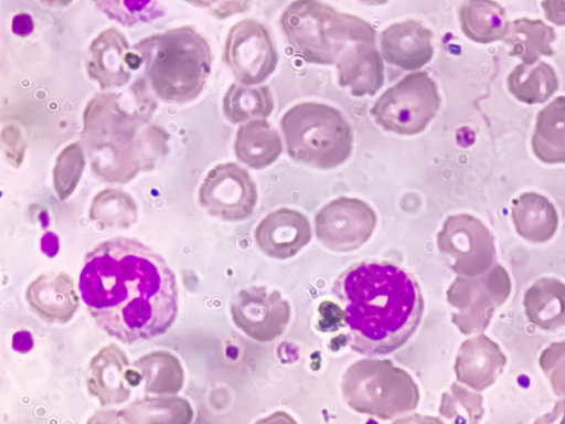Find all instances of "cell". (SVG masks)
Instances as JSON below:
<instances>
[{"label":"cell","instance_id":"35","mask_svg":"<svg viewBox=\"0 0 565 424\" xmlns=\"http://www.w3.org/2000/svg\"><path fill=\"white\" fill-rule=\"evenodd\" d=\"M86 166L85 153L78 144L66 147L58 156L53 172L55 191L62 201L76 190Z\"/></svg>","mask_w":565,"mask_h":424},{"label":"cell","instance_id":"29","mask_svg":"<svg viewBox=\"0 0 565 424\" xmlns=\"http://www.w3.org/2000/svg\"><path fill=\"white\" fill-rule=\"evenodd\" d=\"M127 424H192L195 413L182 398H146L120 411Z\"/></svg>","mask_w":565,"mask_h":424},{"label":"cell","instance_id":"9","mask_svg":"<svg viewBox=\"0 0 565 424\" xmlns=\"http://www.w3.org/2000/svg\"><path fill=\"white\" fill-rule=\"evenodd\" d=\"M511 292V277L500 264L478 277L457 276L447 292L448 304L457 309L452 324L467 337L483 333Z\"/></svg>","mask_w":565,"mask_h":424},{"label":"cell","instance_id":"12","mask_svg":"<svg viewBox=\"0 0 565 424\" xmlns=\"http://www.w3.org/2000/svg\"><path fill=\"white\" fill-rule=\"evenodd\" d=\"M199 201L211 216L230 222L245 221L256 209L257 184L239 165H218L204 179Z\"/></svg>","mask_w":565,"mask_h":424},{"label":"cell","instance_id":"7","mask_svg":"<svg viewBox=\"0 0 565 424\" xmlns=\"http://www.w3.org/2000/svg\"><path fill=\"white\" fill-rule=\"evenodd\" d=\"M342 392L355 412L393 420L418 406L419 390L412 375L391 360L365 359L344 373Z\"/></svg>","mask_w":565,"mask_h":424},{"label":"cell","instance_id":"8","mask_svg":"<svg viewBox=\"0 0 565 424\" xmlns=\"http://www.w3.org/2000/svg\"><path fill=\"white\" fill-rule=\"evenodd\" d=\"M440 107L436 81L426 72H415L390 87L374 103L370 115L386 131L414 136L427 129Z\"/></svg>","mask_w":565,"mask_h":424},{"label":"cell","instance_id":"33","mask_svg":"<svg viewBox=\"0 0 565 424\" xmlns=\"http://www.w3.org/2000/svg\"><path fill=\"white\" fill-rule=\"evenodd\" d=\"M484 399L454 383L441 396L439 413L450 424H480L484 417Z\"/></svg>","mask_w":565,"mask_h":424},{"label":"cell","instance_id":"16","mask_svg":"<svg viewBox=\"0 0 565 424\" xmlns=\"http://www.w3.org/2000/svg\"><path fill=\"white\" fill-rule=\"evenodd\" d=\"M143 61L130 51L125 34L117 28H109L94 39L88 49L86 71L100 88L111 89L129 83L131 72Z\"/></svg>","mask_w":565,"mask_h":424},{"label":"cell","instance_id":"21","mask_svg":"<svg viewBox=\"0 0 565 424\" xmlns=\"http://www.w3.org/2000/svg\"><path fill=\"white\" fill-rule=\"evenodd\" d=\"M337 68L339 85L349 87L353 97H373L384 86V60L373 43L351 44Z\"/></svg>","mask_w":565,"mask_h":424},{"label":"cell","instance_id":"18","mask_svg":"<svg viewBox=\"0 0 565 424\" xmlns=\"http://www.w3.org/2000/svg\"><path fill=\"white\" fill-rule=\"evenodd\" d=\"M434 32L415 20L392 24L381 36L384 60L406 72L428 65L434 56Z\"/></svg>","mask_w":565,"mask_h":424},{"label":"cell","instance_id":"19","mask_svg":"<svg viewBox=\"0 0 565 424\" xmlns=\"http://www.w3.org/2000/svg\"><path fill=\"white\" fill-rule=\"evenodd\" d=\"M31 310L50 324H67L79 309L74 278L65 273H44L30 283L25 293Z\"/></svg>","mask_w":565,"mask_h":424},{"label":"cell","instance_id":"22","mask_svg":"<svg viewBox=\"0 0 565 424\" xmlns=\"http://www.w3.org/2000/svg\"><path fill=\"white\" fill-rule=\"evenodd\" d=\"M511 219L518 234L533 244L550 242L558 227V214L550 200L535 192L512 201Z\"/></svg>","mask_w":565,"mask_h":424},{"label":"cell","instance_id":"14","mask_svg":"<svg viewBox=\"0 0 565 424\" xmlns=\"http://www.w3.org/2000/svg\"><path fill=\"white\" fill-rule=\"evenodd\" d=\"M232 319L250 339L267 343L286 332L291 306L276 290L253 287L241 290L231 305Z\"/></svg>","mask_w":565,"mask_h":424},{"label":"cell","instance_id":"5","mask_svg":"<svg viewBox=\"0 0 565 424\" xmlns=\"http://www.w3.org/2000/svg\"><path fill=\"white\" fill-rule=\"evenodd\" d=\"M282 34L308 64L337 65L353 43L375 44L374 28L317 0H297L280 15Z\"/></svg>","mask_w":565,"mask_h":424},{"label":"cell","instance_id":"24","mask_svg":"<svg viewBox=\"0 0 565 424\" xmlns=\"http://www.w3.org/2000/svg\"><path fill=\"white\" fill-rule=\"evenodd\" d=\"M458 20L466 38L489 44L504 40L510 22L507 13L493 0H467L458 9Z\"/></svg>","mask_w":565,"mask_h":424},{"label":"cell","instance_id":"11","mask_svg":"<svg viewBox=\"0 0 565 424\" xmlns=\"http://www.w3.org/2000/svg\"><path fill=\"white\" fill-rule=\"evenodd\" d=\"M223 62L242 85L254 86L267 81L278 64V53L268 28L255 19H245L231 26Z\"/></svg>","mask_w":565,"mask_h":424},{"label":"cell","instance_id":"32","mask_svg":"<svg viewBox=\"0 0 565 424\" xmlns=\"http://www.w3.org/2000/svg\"><path fill=\"white\" fill-rule=\"evenodd\" d=\"M138 219L137 205L132 198L119 190H107L94 198L89 220L102 227L126 230Z\"/></svg>","mask_w":565,"mask_h":424},{"label":"cell","instance_id":"39","mask_svg":"<svg viewBox=\"0 0 565 424\" xmlns=\"http://www.w3.org/2000/svg\"><path fill=\"white\" fill-rule=\"evenodd\" d=\"M533 424H565V400L556 402L550 413L540 416Z\"/></svg>","mask_w":565,"mask_h":424},{"label":"cell","instance_id":"25","mask_svg":"<svg viewBox=\"0 0 565 424\" xmlns=\"http://www.w3.org/2000/svg\"><path fill=\"white\" fill-rule=\"evenodd\" d=\"M524 308L529 321L543 331L565 326V283L542 277L526 292Z\"/></svg>","mask_w":565,"mask_h":424},{"label":"cell","instance_id":"2","mask_svg":"<svg viewBox=\"0 0 565 424\" xmlns=\"http://www.w3.org/2000/svg\"><path fill=\"white\" fill-rule=\"evenodd\" d=\"M349 328L350 347L363 356H385L415 335L423 311L422 290L415 277L390 262L354 264L335 280Z\"/></svg>","mask_w":565,"mask_h":424},{"label":"cell","instance_id":"30","mask_svg":"<svg viewBox=\"0 0 565 424\" xmlns=\"http://www.w3.org/2000/svg\"><path fill=\"white\" fill-rule=\"evenodd\" d=\"M132 368L146 383L147 393L175 395L183 388V368L179 359L170 352H151L136 360Z\"/></svg>","mask_w":565,"mask_h":424},{"label":"cell","instance_id":"6","mask_svg":"<svg viewBox=\"0 0 565 424\" xmlns=\"http://www.w3.org/2000/svg\"><path fill=\"white\" fill-rule=\"evenodd\" d=\"M280 130L289 157L320 170H332L352 156L353 130L343 114L332 106L302 103L282 115Z\"/></svg>","mask_w":565,"mask_h":424},{"label":"cell","instance_id":"20","mask_svg":"<svg viewBox=\"0 0 565 424\" xmlns=\"http://www.w3.org/2000/svg\"><path fill=\"white\" fill-rule=\"evenodd\" d=\"M500 346L484 335L468 339L459 348L454 367L457 382L477 392L491 388L507 365Z\"/></svg>","mask_w":565,"mask_h":424},{"label":"cell","instance_id":"34","mask_svg":"<svg viewBox=\"0 0 565 424\" xmlns=\"http://www.w3.org/2000/svg\"><path fill=\"white\" fill-rule=\"evenodd\" d=\"M98 9L110 20L132 28L136 24L149 23L166 14L162 2H125V0H104L97 2Z\"/></svg>","mask_w":565,"mask_h":424},{"label":"cell","instance_id":"26","mask_svg":"<svg viewBox=\"0 0 565 424\" xmlns=\"http://www.w3.org/2000/svg\"><path fill=\"white\" fill-rule=\"evenodd\" d=\"M555 30L542 20L516 19L510 23L504 42L510 46L509 56L520 59L523 64L534 66L541 57H554L552 43Z\"/></svg>","mask_w":565,"mask_h":424},{"label":"cell","instance_id":"41","mask_svg":"<svg viewBox=\"0 0 565 424\" xmlns=\"http://www.w3.org/2000/svg\"><path fill=\"white\" fill-rule=\"evenodd\" d=\"M393 424H445L439 417L413 414L403 418L396 420Z\"/></svg>","mask_w":565,"mask_h":424},{"label":"cell","instance_id":"36","mask_svg":"<svg viewBox=\"0 0 565 424\" xmlns=\"http://www.w3.org/2000/svg\"><path fill=\"white\" fill-rule=\"evenodd\" d=\"M540 367L547 377L553 393L565 398V341L550 344L540 356Z\"/></svg>","mask_w":565,"mask_h":424},{"label":"cell","instance_id":"31","mask_svg":"<svg viewBox=\"0 0 565 424\" xmlns=\"http://www.w3.org/2000/svg\"><path fill=\"white\" fill-rule=\"evenodd\" d=\"M275 104L268 86L250 87L233 83L223 98V115L231 124L268 118Z\"/></svg>","mask_w":565,"mask_h":424},{"label":"cell","instance_id":"17","mask_svg":"<svg viewBox=\"0 0 565 424\" xmlns=\"http://www.w3.org/2000/svg\"><path fill=\"white\" fill-rule=\"evenodd\" d=\"M311 240L312 229L308 218L291 209L269 213L255 230L258 248L275 259L295 257Z\"/></svg>","mask_w":565,"mask_h":424},{"label":"cell","instance_id":"1","mask_svg":"<svg viewBox=\"0 0 565 424\" xmlns=\"http://www.w3.org/2000/svg\"><path fill=\"white\" fill-rule=\"evenodd\" d=\"M79 292L94 321L126 344L166 335L178 316L173 271L136 240H110L87 253Z\"/></svg>","mask_w":565,"mask_h":424},{"label":"cell","instance_id":"15","mask_svg":"<svg viewBox=\"0 0 565 424\" xmlns=\"http://www.w3.org/2000/svg\"><path fill=\"white\" fill-rule=\"evenodd\" d=\"M141 382L140 374L130 368L125 351L116 344H109L94 356L86 372L87 391L103 406L127 402L131 389Z\"/></svg>","mask_w":565,"mask_h":424},{"label":"cell","instance_id":"27","mask_svg":"<svg viewBox=\"0 0 565 424\" xmlns=\"http://www.w3.org/2000/svg\"><path fill=\"white\" fill-rule=\"evenodd\" d=\"M532 150L545 165L565 163V96L557 97L539 113Z\"/></svg>","mask_w":565,"mask_h":424},{"label":"cell","instance_id":"10","mask_svg":"<svg viewBox=\"0 0 565 424\" xmlns=\"http://www.w3.org/2000/svg\"><path fill=\"white\" fill-rule=\"evenodd\" d=\"M437 245L441 254L451 258L450 268L458 276L478 277L498 264L493 234L473 215L448 216Z\"/></svg>","mask_w":565,"mask_h":424},{"label":"cell","instance_id":"40","mask_svg":"<svg viewBox=\"0 0 565 424\" xmlns=\"http://www.w3.org/2000/svg\"><path fill=\"white\" fill-rule=\"evenodd\" d=\"M255 424H299L296 418L285 411H277L271 415L257 421Z\"/></svg>","mask_w":565,"mask_h":424},{"label":"cell","instance_id":"3","mask_svg":"<svg viewBox=\"0 0 565 424\" xmlns=\"http://www.w3.org/2000/svg\"><path fill=\"white\" fill-rule=\"evenodd\" d=\"M121 93L97 94L83 116L82 141L94 174L107 182L128 183L154 169L168 152V134L152 124L149 110L131 108Z\"/></svg>","mask_w":565,"mask_h":424},{"label":"cell","instance_id":"37","mask_svg":"<svg viewBox=\"0 0 565 424\" xmlns=\"http://www.w3.org/2000/svg\"><path fill=\"white\" fill-rule=\"evenodd\" d=\"M541 4L550 22L557 26H565V0H545Z\"/></svg>","mask_w":565,"mask_h":424},{"label":"cell","instance_id":"23","mask_svg":"<svg viewBox=\"0 0 565 424\" xmlns=\"http://www.w3.org/2000/svg\"><path fill=\"white\" fill-rule=\"evenodd\" d=\"M282 151L279 134L264 119L243 125L235 136V157L254 170L271 166Z\"/></svg>","mask_w":565,"mask_h":424},{"label":"cell","instance_id":"13","mask_svg":"<svg viewBox=\"0 0 565 424\" xmlns=\"http://www.w3.org/2000/svg\"><path fill=\"white\" fill-rule=\"evenodd\" d=\"M379 223L373 209L359 199L340 198L315 216L317 240L337 253H350L365 245Z\"/></svg>","mask_w":565,"mask_h":424},{"label":"cell","instance_id":"38","mask_svg":"<svg viewBox=\"0 0 565 424\" xmlns=\"http://www.w3.org/2000/svg\"><path fill=\"white\" fill-rule=\"evenodd\" d=\"M86 424H127L120 413L116 410H100L94 413Z\"/></svg>","mask_w":565,"mask_h":424},{"label":"cell","instance_id":"28","mask_svg":"<svg viewBox=\"0 0 565 424\" xmlns=\"http://www.w3.org/2000/svg\"><path fill=\"white\" fill-rule=\"evenodd\" d=\"M509 92L518 100L526 105L545 104L558 89L555 70L545 62L537 66L518 65L508 76Z\"/></svg>","mask_w":565,"mask_h":424},{"label":"cell","instance_id":"4","mask_svg":"<svg viewBox=\"0 0 565 424\" xmlns=\"http://www.w3.org/2000/svg\"><path fill=\"white\" fill-rule=\"evenodd\" d=\"M146 66V82L167 104L196 100L207 83L214 62L210 41L194 25L152 34L134 44Z\"/></svg>","mask_w":565,"mask_h":424}]
</instances>
